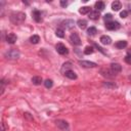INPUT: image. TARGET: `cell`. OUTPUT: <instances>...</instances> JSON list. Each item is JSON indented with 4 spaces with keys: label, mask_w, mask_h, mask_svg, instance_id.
Returning <instances> with one entry per match:
<instances>
[{
    "label": "cell",
    "mask_w": 131,
    "mask_h": 131,
    "mask_svg": "<svg viewBox=\"0 0 131 131\" xmlns=\"http://www.w3.org/2000/svg\"><path fill=\"white\" fill-rule=\"evenodd\" d=\"M70 40H71V42H72L74 45H80V44H81V39H80L79 35H78L76 32H74V33L71 34Z\"/></svg>",
    "instance_id": "4"
},
{
    "label": "cell",
    "mask_w": 131,
    "mask_h": 131,
    "mask_svg": "<svg viewBox=\"0 0 131 131\" xmlns=\"http://www.w3.org/2000/svg\"><path fill=\"white\" fill-rule=\"evenodd\" d=\"M127 45H128V43H127V41H125V40L118 41V42L115 44L116 48H118V49H123V48H125Z\"/></svg>",
    "instance_id": "12"
},
{
    "label": "cell",
    "mask_w": 131,
    "mask_h": 131,
    "mask_svg": "<svg viewBox=\"0 0 131 131\" xmlns=\"http://www.w3.org/2000/svg\"><path fill=\"white\" fill-rule=\"evenodd\" d=\"M125 60H126V62H128V63H131V57H130V56H127V55H126V57H125Z\"/></svg>",
    "instance_id": "30"
},
{
    "label": "cell",
    "mask_w": 131,
    "mask_h": 131,
    "mask_svg": "<svg viewBox=\"0 0 131 131\" xmlns=\"http://www.w3.org/2000/svg\"><path fill=\"white\" fill-rule=\"evenodd\" d=\"M56 51H57L59 54H61V55L68 54V52H69L68 48H67L62 43H58V44L56 45Z\"/></svg>",
    "instance_id": "6"
},
{
    "label": "cell",
    "mask_w": 131,
    "mask_h": 131,
    "mask_svg": "<svg viewBox=\"0 0 131 131\" xmlns=\"http://www.w3.org/2000/svg\"><path fill=\"white\" fill-rule=\"evenodd\" d=\"M127 56H130L131 57V48L127 50Z\"/></svg>",
    "instance_id": "32"
},
{
    "label": "cell",
    "mask_w": 131,
    "mask_h": 131,
    "mask_svg": "<svg viewBox=\"0 0 131 131\" xmlns=\"http://www.w3.org/2000/svg\"><path fill=\"white\" fill-rule=\"evenodd\" d=\"M1 131H5V128H4V123H2V130Z\"/></svg>",
    "instance_id": "33"
},
{
    "label": "cell",
    "mask_w": 131,
    "mask_h": 131,
    "mask_svg": "<svg viewBox=\"0 0 131 131\" xmlns=\"http://www.w3.org/2000/svg\"><path fill=\"white\" fill-rule=\"evenodd\" d=\"M61 26H62L63 28H66L67 30H70V29H72V28L74 27V20H72V19H67V20H64V21L61 23Z\"/></svg>",
    "instance_id": "10"
},
{
    "label": "cell",
    "mask_w": 131,
    "mask_h": 131,
    "mask_svg": "<svg viewBox=\"0 0 131 131\" xmlns=\"http://www.w3.org/2000/svg\"><path fill=\"white\" fill-rule=\"evenodd\" d=\"M103 18H104V20H105V21H107V23H108V21H112L113 15H112L111 13H106V14H104V17H103Z\"/></svg>",
    "instance_id": "27"
},
{
    "label": "cell",
    "mask_w": 131,
    "mask_h": 131,
    "mask_svg": "<svg viewBox=\"0 0 131 131\" xmlns=\"http://www.w3.org/2000/svg\"><path fill=\"white\" fill-rule=\"evenodd\" d=\"M105 28L107 29V30H111V31H115V30H118L119 28H120V24L118 23V21H108V23H106V25H105Z\"/></svg>",
    "instance_id": "5"
},
{
    "label": "cell",
    "mask_w": 131,
    "mask_h": 131,
    "mask_svg": "<svg viewBox=\"0 0 131 131\" xmlns=\"http://www.w3.org/2000/svg\"><path fill=\"white\" fill-rule=\"evenodd\" d=\"M77 25H78V27H79L80 29L84 30V29L87 27V21H86L85 19H79V20L77 21Z\"/></svg>",
    "instance_id": "18"
},
{
    "label": "cell",
    "mask_w": 131,
    "mask_h": 131,
    "mask_svg": "<svg viewBox=\"0 0 131 131\" xmlns=\"http://www.w3.org/2000/svg\"><path fill=\"white\" fill-rule=\"evenodd\" d=\"M79 12L82 14H86V13H90V7L89 6H83L79 9Z\"/></svg>",
    "instance_id": "20"
},
{
    "label": "cell",
    "mask_w": 131,
    "mask_h": 131,
    "mask_svg": "<svg viewBox=\"0 0 131 131\" xmlns=\"http://www.w3.org/2000/svg\"><path fill=\"white\" fill-rule=\"evenodd\" d=\"M96 33H97V30H96V28H94V27H90V28L87 30V34L90 35V36H94Z\"/></svg>",
    "instance_id": "22"
},
{
    "label": "cell",
    "mask_w": 131,
    "mask_h": 131,
    "mask_svg": "<svg viewBox=\"0 0 131 131\" xmlns=\"http://www.w3.org/2000/svg\"><path fill=\"white\" fill-rule=\"evenodd\" d=\"M111 70H112V72H113L114 74L120 73V72L122 71V66H121L120 63H117V62L112 63V64H111Z\"/></svg>",
    "instance_id": "9"
},
{
    "label": "cell",
    "mask_w": 131,
    "mask_h": 131,
    "mask_svg": "<svg viewBox=\"0 0 131 131\" xmlns=\"http://www.w3.org/2000/svg\"><path fill=\"white\" fill-rule=\"evenodd\" d=\"M79 63L84 67V68H95L96 67V63L93 62V61H88V60H80Z\"/></svg>",
    "instance_id": "8"
},
{
    "label": "cell",
    "mask_w": 131,
    "mask_h": 131,
    "mask_svg": "<svg viewBox=\"0 0 131 131\" xmlns=\"http://www.w3.org/2000/svg\"><path fill=\"white\" fill-rule=\"evenodd\" d=\"M120 8H121V2L120 1H114L112 3V9L113 10L118 11V10H120Z\"/></svg>",
    "instance_id": "17"
},
{
    "label": "cell",
    "mask_w": 131,
    "mask_h": 131,
    "mask_svg": "<svg viewBox=\"0 0 131 131\" xmlns=\"http://www.w3.org/2000/svg\"><path fill=\"white\" fill-rule=\"evenodd\" d=\"M71 64H72V63H71L70 61H69V62H64V63H63V66H62V69H61V71H62L63 73H66L67 71H70V68L72 67Z\"/></svg>",
    "instance_id": "23"
},
{
    "label": "cell",
    "mask_w": 131,
    "mask_h": 131,
    "mask_svg": "<svg viewBox=\"0 0 131 131\" xmlns=\"http://www.w3.org/2000/svg\"><path fill=\"white\" fill-rule=\"evenodd\" d=\"M39 41H40V38H39L38 35H33V36L30 38V42L33 43V44H37Z\"/></svg>",
    "instance_id": "21"
},
{
    "label": "cell",
    "mask_w": 131,
    "mask_h": 131,
    "mask_svg": "<svg viewBox=\"0 0 131 131\" xmlns=\"http://www.w3.org/2000/svg\"><path fill=\"white\" fill-rule=\"evenodd\" d=\"M33 17L37 23H40L42 20V16H41V12L38 10H34L33 11Z\"/></svg>",
    "instance_id": "13"
},
{
    "label": "cell",
    "mask_w": 131,
    "mask_h": 131,
    "mask_svg": "<svg viewBox=\"0 0 131 131\" xmlns=\"http://www.w3.org/2000/svg\"><path fill=\"white\" fill-rule=\"evenodd\" d=\"M55 123H56V126L59 129H61L62 131H69L70 127H69V123L67 121H64V120H56Z\"/></svg>",
    "instance_id": "3"
},
{
    "label": "cell",
    "mask_w": 131,
    "mask_h": 131,
    "mask_svg": "<svg viewBox=\"0 0 131 131\" xmlns=\"http://www.w3.org/2000/svg\"><path fill=\"white\" fill-rule=\"evenodd\" d=\"M60 5H61L62 7H66V6L68 5V3H67V2H64V1H60Z\"/></svg>",
    "instance_id": "31"
},
{
    "label": "cell",
    "mask_w": 131,
    "mask_h": 131,
    "mask_svg": "<svg viewBox=\"0 0 131 131\" xmlns=\"http://www.w3.org/2000/svg\"><path fill=\"white\" fill-rule=\"evenodd\" d=\"M99 16H100V14H99V11H97V10L90 11V13H89V18H91V19H97Z\"/></svg>",
    "instance_id": "16"
},
{
    "label": "cell",
    "mask_w": 131,
    "mask_h": 131,
    "mask_svg": "<svg viewBox=\"0 0 131 131\" xmlns=\"http://www.w3.org/2000/svg\"><path fill=\"white\" fill-rule=\"evenodd\" d=\"M5 56L9 59H17L19 57V52L16 49H10L5 53Z\"/></svg>",
    "instance_id": "2"
},
{
    "label": "cell",
    "mask_w": 131,
    "mask_h": 131,
    "mask_svg": "<svg viewBox=\"0 0 131 131\" xmlns=\"http://www.w3.org/2000/svg\"><path fill=\"white\" fill-rule=\"evenodd\" d=\"M42 78L41 77H39V76H35V77H33L32 78V82H33V84H35V85H40L41 83H42Z\"/></svg>",
    "instance_id": "19"
},
{
    "label": "cell",
    "mask_w": 131,
    "mask_h": 131,
    "mask_svg": "<svg viewBox=\"0 0 131 131\" xmlns=\"http://www.w3.org/2000/svg\"><path fill=\"white\" fill-rule=\"evenodd\" d=\"M16 40H17V37L13 33H10V34H8L6 36V42L9 43V44H14L16 42Z\"/></svg>",
    "instance_id": "7"
},
{
    "label": "cell",
    "mask_w": 131,
    "mask_h": 131,
    "mask_svg": "<svg viewBox=\"0 0 131 131\" xmlns=\"http://www.w3.org/2000/svg\"><path fill=\"white\" fill-rule=\"evenodd\" d=\"M103 86H105V87H107V88H117V85H116V84H111L110 82L104 83Z\"/></svg>",
    "instance_id": "28"
},
{
    "label": "cell",
    "mask_w": 131,
    "mask_h": 131,
    "mask_svg": "<svg viewBox=\"0 0 131 131\" xmlns=\"http://www.w3.org/2000/svg\"><path fill=\"white\" fill-rule=\"evenodd\" d=\"M100 42L103 44V45H110L112 43V39L110 36H106V35H103L100 37Z\"/></svg>",
    "instance_id": "11"
},
{
    "label": "cell",
    "mask_w": 131,
    "mask_h": 131,
    "mask_svg": "<svg viewBox=\"0 0 131 131\" xmlns=\"http://www.w3.org/2000/svg\"><path fill=\"white\" fill-rule=\"evenodd\" d=\"M93 48L91 47V46H87V47H85V49H84V53L85 54H91V53H93Z\"/></svg>",
    "instance_id": "26"
},
{
    "label": "cell",
    "mask_w": 131,
    "mask_h": 131,
    "mask_svg": "<svg viewBox=\"0 0 131 131\" xmlns=\"http://www.w3.org/2000/svg\"><path fill=\"white\" fill-rule=\"evenodd\" d=\"M64 75H66V77H68L69 79H72V80L77 79V75H76V73H75L74 71H72V70L67 71V72L64 73Z\"/></svg>",
    "instance_id": "14"
},
{
    "label": "cell",
    "mask_w": 131,
    "mask_h": 131,
    "mask_svg": "<svg viewBox=\"0 0 131 131\" xmlns=\"http://www.w3.org/2000/svg\"><path fill=\"white\" fill-rule=\"evenodd\" d=\"M127 15H128V12H127V10H123V11H121V13H120V16H121L122 18H125V17H127Z\"/></svg>",
    "instance_id": "29"
},
{
    "label": "cell",
    "mask_w": 131,
    "mask_h": 131,
    "mask_svg": "<svg viewBox=\"0 0 131 131\" xmlns=\"http://www.w3.org/2000/svg\"><path fill=\"white\" fill-rule=\"evenodd\" d=\"M94 6H95V8H96L97 11H101V10L104 9V6H105V5H104V3H103L102 1H97Z\"/></svg>",
    "instance_id": "15"
},
{
    "label": "cell",
    "mask_w": 131,
    "mask_h": 131,
    "mask_svg": "<svg viewBox=\"0 0 131 131\" xmlns=\"http://www.w3.org/2000/svg\"><path fill=\"white\" fill-rule=\"evenodd\" d=\"M55 34H56V36L59 37V38H63V37H64V33H63V30H62V29H57L56 32H55Z\"/></svg>",
    "instance_id": "25"
},
{
    "label": "cell",
    "mask_w": 131,
    "mask_h": 131,
    "mask_svg": "<svg viewBox=\"0 0 131 131\" xmlns=\"http://www.w3.org/2000/svg\"><path fill=\"white\" fill-rule=\"evenodd\" d=\"M44 85H45L46 88H51L52 85H53V82H52L51 79H47V80L44 81Z\"/></svg>",
    "instance_id": "24"
},
{
    "label": "cell",
    "mask_w": 131,
    "mask_h": 131,
    "mask_svg": "<svg viewBox=\"0 0 131 131\" xmlns=\"http://www.w3.org/2000/svg\"><path fill=\"white\" fill-rule=\"evenodd\" d=\"M10 19L13 24L17 25V24H21L25 19H26V14L24 12H16V13H13L11 14L10 16Z\"/></svg>",
    "instance_id": "1"
}]
</instances>
